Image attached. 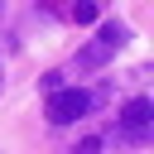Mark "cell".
<instances>
[{"label": "cell", "mask_w": 154, "mask_h": 154, "mask_svg": "<svg viewBox=\"0 0 154 154\" xmlns=\"http://www.w3.org/2000/svg\"><path fill=\"white\" fill-rule=\"evenodd\" d=\"M120 38H125V29H120V24H101V38H96V48H91L82 63H101L111 48H120Z\"/></svg>", "instance_id": "3"}, {"label": "cell", "mask_w": 154, "mask_h": 154, "mask_svg": "<svg viewBox=\"0 0 154 154\" xmlns=\"http://www.w3.org/2000/svg\"><path fill=\"white\" fill-rule=\"evenodd\" d=\"M87 111H91V96H87L82 87H53V91H48V111H43V116H48L53 125H72V120H77V116H87Z\"/></svg>", "instance_id": "1"}, {"label": "cell", "mask_w": 154, "mask_h": 154, "mask_svg": "<svg viewBox=\"0 0 154 154\" xmlns=\"http://www.w3.org/2000/svg\"><path fill=\"white\" fill-rule=\"evenodd\" d=\"M149 120H154V106H149V101H144V96H135V101H130V106H125V111H120V125H125V130H130V135H140V130H144V125H149Z\"/></svg>", "instance_id": "2"}, {"label": "cell", "mask_w": 154, "mask_h": 154, "mask_svg": "<svg viewBox=\"0 0 154 154\" xmlns=\"http://www.w3.org/2000/svg\"><path fill=\"white\" fill-rule=\"evenodd\" d=\"M63 10H67L77 24H91V19H96V0H63Z\"/></svg>", "instance_id": "4"}]
</instances>
